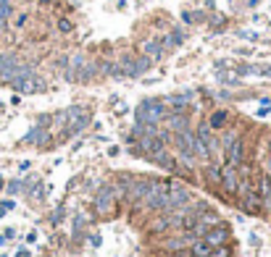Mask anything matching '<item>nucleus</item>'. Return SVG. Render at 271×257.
<instances>
[{"instance_id":"15","label":"nucleus","mask_w":271,"mask_h":257,"mask_svg":"<svg viewBox=\"0 0 271 257\" xmlns=\"http://www.w3.org/2000/svg\"><path fill=\"white\" fill-rule=\"evenodd\" d=\"M190 254H192V257H208V254H211V247L203 242V239H195V242L190 244Z\"/></svg>"},{"instance_id":"24","label":"nucleus","mask_w":271,"mask_h":257,"mask_svg":"<svg viewBox=\"0 0 271 257\" xmlns=\"http://www.w3.org/2000/svg\"><path fill=\"white\" fill-rule=\"evenodd\" d=\"M19 189H21V181H11V184H8V192H11V194H16Z\"/></svg>"},{"instance_id":"22","label":"nucleus","mask_w":271,"mask_h":257,"mask_svg":"<svg viewBox=\"0 0 271 257\" xmlns=\"http://www.w3.org/2000/svg\"><path fill=\"white\" fill-rule=\"evenodd\" d=\"M58 29H61V32H71V21H69V18H61V21H58Z\"/></svg>"},{"instance_id":"14","label":"nucleus","mask_w":271,"mask_h":257,"mask_svg":"<svg viewBox=\"0 0 271 257\" xmlns=\"http://www.w3.org/2000/svg\"><path fill=\"white\" fill-rule=\"evenodd\" d=\"M256 189H258V197H261V202H266V200H268V194H271V179H268V173L258 179Z\"/></svg>"},{"instance_id":"2","label":"nucleus","mask_w":271,"mask_h":257,"mask_svg":"<svg viewBox=\"0 0 271 257\" xmlns=\"http://www.w3.org/2000/svg\"><path fill=\"white\" fill-rule=\"evenodd\" d=\"M142 202L150 210H169V181H148V192Z\"/></svg>"},{"instance_id":"11","label":"nucleus","mask_w":271,"mask_h":257,"mask_svg":"<svg viewBox=\"0 0 271 257\" xmlns=\"http://www.w3.org/2000/svg\"><path fill=\"white\" fill-rule=\"evenodd\" d=\"M213 226H219V215L216 213H203V215H197V221L192 226V233L195 236H203V233L211 231Z\"/></svg>"},{"instance_id":"19","label":"nucleus","mask_w":271,"mask_h":257,"mask_svg":"<svg viewBox=\"0 0 271 257\" xmlns=\"http://www.w3.org/2000/svg\"><path fill=\"white\" fill-rule=\"evenodd\" d=\"M171 226V218H158L153 226H150V231H166Z\"/></svg>"},{"instance_id":"30","label":"nucleus","mask_w":271,"mask_h":257,"mask_svg":"<svg viewBox=\"0 0 271 257\" xmlns=\"http://www.w3.org/2000/svg\"><path fill=\"white\" fill-rule=\"evenodd\" d=\"M261 3V0H250V6H258Z\"/></svg>"},{"instance_id":"3","label":"nucleus","mask_w":271,"mask_h":257,"mask_svg":"<svg viewBox=\"0 0 271 257\" xmlns=\"http://www.w3.org/2000/svg\"><path fill=\"white\" fill-rule=\"evenodd\" d=\"M11 84H13L16 92H24V95H34V92H42V89H45V84L29 71V68H24V71H21Z\"/></svg>"},{"instance_id":"34","label":"nucleus","mask_w":271,"mask_h":257,"mask_svg":"<svg viewBox=\"0 0 271 257\" xmlns=\"http://www.w3.org/2000/svg\"><path fill=\"white\" fill-rule=\"evenodd\" d=\"M0 61H3V55H0Z\"/></svg>"},{"instance_id":"9","label":"nucleus","mask_w":271,"mask_h":257,"mask_svg":"<svg viewBox=\"0 0 271 257\" xmlns=\"http://www.w3.org/2000/svg\"><path fill=\"white\" fill-rule=\"evenodd\" d=\"M63 115H66V121H69V134H74V131L84 129V126H87V121H89L87 110H82V108H71V110H66Z\"/></svg>"},{"instance_id":"32","label":"nucleus","mask_w":271,"mask_h":257,"mask_svg":"<svg viewBox=\"0 0 271 257\" xmlns=\"http://www.w3.org/2000/svg\"><path fill=\"white\" fill-rule=\"evenodd\" d=\"M268 171H271V160H268Z\"/></svg>"},{"instance_id":"26","label":"nucleus","mask_w":271,"mask_h":257,"mask_svg":"<svg viewBox=\"0 0 271 257\" xmlns=\"http://www.w3.org/2000/svg\"><path fill=\"white\" fill-rule=\"evenodd\" d=\"M24 24H27V16H24V13H21V16L16 18V27H24Z\"/></svg>"},{"instance_id":"25","label":"nucleus","mask_w":271,"mask_h":257,"mask_svg":"<svg viewBox=\"0 0 271 257\" xmlns=\"http://www.w3.org/2000/svg\"><path fill=\"white\" fill-rule=\"evenodd\" d=\"M250 71H258V74H266V76H271V66H263V68H250Z\"/></svg>"},{"instance_id":"17","label":"nucleus","mask_w":271,"mask_h":257,"mask_svg":"<svg viewBox=\"0 0 271 257\" xmlns=\"http://www.w3.org/2000/svg\"><path fill=\"white\" fill-rule=\"evenodd\" d=\"M169 126H171L174 131H182V129H187V121H185V118H182V115H179V113H174L171 118H169Z\"/></svg>"},{"instance_id":"1","label":"nucleus","mask_w":271,"mask_h":257,"mask_svg":"<svg viewBox=\"0 0 271 257\" xmlns=\"http://www.w3.org/2000/svg\"><path fill=\"white\" fill-rule=\"evenodd\" d=\"M166 103L158 100H145L137 108V124H148V126H158L161 121H166Z\"/></svg>"},{"instance_id":"18","label":"nucleus","mask_w":271,"mask_h":257,"mask_svg":"<svg viewBox=\"0 0 271 257\" xmlns=\"http://www.w3.org/2000/svg\"><path fill=\"white\" fill-rule=\"evenodd\" d=\"M224 124H227V113H224V110L213 113V118H211V126H213V129H219V126H224Z\"/></svg>"},{"instance_id":"8","label":"nucleus","mask_w":271,"mask_h":257,"mask_svg":"<svg viewBox=\"0 0 271 257\" xmlns=\"http://www.w3.org/2000/svg\"><path fill=\"white\" fill-rule=\"evenodd\" d=\"M219 184H221L229 194H237V184H240V173H237V168L224 163V166H221V181H219Z\"/></svg>"},{"instance_id":"23","label":"nucleus","mask_w":271,"mask_h":257,"mask_svg":"<svg viewBox=\"0 0 271 257\" xmlns=\"http://www.w3.org/2000/svg\"><path fill=\"white\" fill-rule=\"evenodd\" d=\"M179 42H182V34H179V32H174V34H171V37H169L164 45H179Z\"/></svg>"},{"instance_id":"13","label":"nucleus","mask_w":271,"mask_h":257,"mask_svg":"<svg viewBox=\"0 0 271 257\" xmlns=\"http://www.w3.org/2000/svg\"><path fill=\"white\" fill-rule=\"evenodd\" d=\"M142 55L150 58V61H158V58L164 55V45L155 42V39H145V42H142Z\"/></svg>"},{"instance_id":"28","label":"nucleus","mask_w":271,"mask_h":257,"mask_svg":"<svg viewBox=\"0 0 271 257\" xmlns=\"http://www.w3.org/2000/svg\"><path fill=\"white\" fill-rule=\"evenodd\" d=\"M263 207H268V213H271V194H268V200L263 202Z\"/></svg>"},{"instance_id":"21","label":"nucleus","mask_w":271,"mask_h":257,"mask_svg":"<svg viewBox=\"0 0 271 257\" xmlns=\"http://www.w3.org/2000/svg\"><path fill=\"white\" fill-rule=\"evenodd\" d=\"M208 179H211L213 184H219V181H221V168H219V166H211V168H208Z\"/></svg>"},{"instance_id":"31","label":"nucleus","mask_w":271,"mask_h":257,"mask_svg":"<svg viewBox=\"0 0 271 257\" xmlns=\"http://www.w3.org/2000/svg\"><path fill=\"white\" fill-rule=\"evenodd\" d=\"M3 3H8V0H0V6H3Z\"/></svg>"},{"instance_id":"16","label":"nucleus","mask_w":271,"mask_h":257,"mask_svg":"<svg viewBox=\"0 0 271 257\" xmlns=\"http://www.w3.org/2000/svg\"><path fill=\"white\" fill-rule=\"evenodd\" d=\"M187 97H190V95H174V97H166L164 103L179 110V108H185V105H187Z\"/></svg>"},{"instance_id":"7","label":"nucleus","mask_w":271,"mask_h":257,"mask_svg":"<svg viewBox=\"0 0 271 257\" xmlns=\"http://www.w3.org/2000/svg\"><path fill=\"white\" fill-rule=\"evenodd\" d=\"M227 239H229V228L227 226H213L211 231H206V233H203V242H206L211 249L213 247H221V244H227Z\"/></svg>"},{"instance_id":"10","label":"nucleus","mask_w":271,"mask_h":257,"mask_svg":"<svg viewBox=\"0 0 271 257\" xmlns=\"http://www.w3.org/2000/svg\"><path fill=\"white\" fill-rule=\"evenodd\" d=\"M114 189H111V186H105V189L98 194V200H95V207H98V213L100 215H111L114 213Z\"/></svg>"},{"instance_id":"33","label":"nucleus","mask_w":271,"mask_h":257,"mask_svg":"<svg viewBox=\"0 0 271 257\" xmlns=\"http://www.w3.org/2000/svg\"><path fill=\"white\" fill-rule=\"evenodd\" d=\"M0 186H3V179H0Z\"/></svg>"},{"instance_id":"29","label":"nucleus","mask_w":271,"mask_h":257,"mask_svg":"<svg viewBox=\"0 0 271 257\" xmlns=\"http://www.w3.org/2000/svg\"><path fill=\"white\" fill-rule=\"evenodd\" d=\"M6 213H8V210H6V205H0V218H3Z\"/></svg>"},{"instance_id":"5","label":"nucleus","mask_w":271,"mask_h":257,"mask_svg":"<svg viewBox=\"0 0 271 257\" xmlns=\"http://www.w3.org/2000/svg\"><path fill=\"white\" fill-rule=\"evenodd\" d=\"M190 189H185L182 184H176V181H169V210H176V207H182L190 202Z\"/></svg>"},{"instance_id":"6","label":"nucleus","mask_w":271,"mask_h":257,"mask_svg":"<svg viewBox=\"0 0 271 257\" xmlns=\"http://www.w3.org/2000/svg\"><path fill=\"white\" fill-rule=\"evenodd\" d=\"M176 147H179V152H182L187 160H192L195 157V134L190 129L176 131Z\"/></svg>"},{"instance_id":"12","label":"nucleus","mask_w":271,"mask_h":257,"mask_svg":"<svg viewBox=\"0 0 271 257\" xmlns=\"http://www.w3.org/2000/svg\"><path fill=\"white\" fill-rule=\"evenodd\" d=\"M242 152H245V142L237 136L234 142H232L227 150H224V155H227V166H234V168H237L240 163H242Z\"/></svg>"},{"instance_id":"27","label":"nucleus","mask_w":271,"mask_h":257,"mask_svg":"<svg viewBox=\"0 0 271 257\" xmlns=\"http://www.w3.org/2000/svg\"><path fill=\"white\" fill-rule=\"evenodd\" d=\"M16 257H29V252H27V249H19V252H16Z\"/></svg>"},{"instance_id":"4","label":"nucleus","mask_w":271,"mask_h":257,"mask_svg":"<svg viewBox=\"0 0 271 257\" xmlns=\"http://www.w3.org/2000/svg\"><path fill=\"white\" fill-rule=\"evenodd\" d=\"M150 68V58H129V55H124L121 61H119V71L121 74H127V76H140V74H145Z\"/></svg>"},{"instance_id":"20","label":"nucleus","mask_w":271,"mask_h":257,"mask_svg":"<svg viewBox=\"0 0 271 257\" xmlns=\"http://www.w3.org/2000/svg\"><path fill=\"white\" fill-rule=\"evenodd\" d=\"M208 257H229V247H227V244H221V247H213Z\"/></svg>"}]
</instances>
